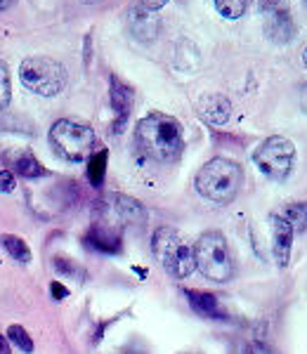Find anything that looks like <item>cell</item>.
<instances>
[{"instance_id":"cell-11","label":"cell","mask_w":307,"mask_h":354,"mask_svg":"<svg viewBox=\"0 0 307 354\" xmlns=\"http://www.w3.org/2000/svg\"><path fill=\"white\" fill-rule=\"evenodd\" d=\"M198 113H201L203 121L210 125H225L230 121L232 104L223 95H208V97H203L201 104H198Z\"/></svg>"},{"instance_id":"cell-10","label":"cell","mask_w":307,"mask_h":354,"mask_svg":"<svg viewBox=\"0 0 307 354\" xmlns=\"http://www.w3.org/2000/svg\"><path fill=\"white\" fill-rule=\"evenodd\" d=\"M111 106H113V111H116L113 130L123 133V128H126V123L130 118V109H133V90L116 76H111Z\"/></svg>"},{"instance_id":"cell-12","label":"cell","mask_w":307,"mask_h":354,"mask_svg":"<svg viewBox=\"0 0 307 354\" xmlns=\"http://www.w3.org/2000/svg\"><path fill=\"white\" fill-rule=\"evenodd\" d=\"M85 243L90 245V248L100 250V253H118L121 250V234L113 232L111 227H104V225H95L93 230L88 232V236H85Z\"/></svg>"},{"instance_id":"cell-25","label":"cell","mask_w":307,"mask_h":354,"mask_svg":"<svg viewBox=\"0 0 307 354\" xmlns=\"http://www.w3.org/2000/svg\"><path fill=\"white\" fill-rule=\"evenodd\" d=\"M50 293H53V298H55V300L69 298V288H64L59 281H53V283H50Z\"/></svg>"},{"instance_id":"cell-18","label":"cell","mask_w":307,"mask_h":354,"mask_svg":"<svg viewBox=\"0 0 307 354\" xmlns=\"http://www.w3.org/2000/svg\"><path fill=\"white\" fill-rule=\"evenodd\" d=\"M106 158H109V151L102 149L97 153H93L88 161V180L93 187H102L104 182V173H106Z\"/></svg>"},{"instance_id":"cell-1","label":"cell","mask_w":307,"mask_h":354,"mask_svg":"<svg viewBox=\"0 0 307 354\" xmlns=\"http://www.w3.org/2000/svg\"><path fill=\"white\" fill-rule=\"evenodd\" d=\"M138 145L145 156L158 163H173L182 156L185 149V135L178 118L154 111L138 123L135 130Z\"/></svg>"},{"instance_id":"cell-5","label":"cell","mask_w":307,"mask_h":354,"mask_svg":"<svg viewBox=\"0 0 307 354\" xmlns=\"http://www.w3.org/2000/svg\"><path fill=\"white\" fill-rule=\"evenodd\" d=\"M151 250L154 258L158 260V265L166 270L173 279H187L194 267V250L185 243V239L180 236L170 227H158L151 236Z\"/></svg>"},{"instance_id":"cell-8","label":"cell","mask_w":307,"mask_h":354,"mask_svg":"<svg viewBox=\"0 0 307 354\" xmlns=\"http://www.w3.org/2000/svg\"><path fill=\"white\" fill-rule=\"evenodd\" d=\"M260 12L265 19V33L275 43H288L295 33V24L288 15V8L283 0H263Z\"/></svg>"},{"instance_id":"cell-24","label":"cell","mask_w":307,"mask_h":354,"mask_svg":"<svg viewBox=\"0 0 307 354\" xmlns=\"http://www.w3.org/2000/svg\"><path fill=\"white\" fill-rule=\"evenodd\" d=\"M15 187H17L15 175L10 173V170H0V192L10 194V192H15Z\"/></svg>"},{"instance_id":"cell-27","label":"cell","mask_w":307,"mask_h":354,"mask_svg":"<svg viewBox=\"0 0 307 354\" xmlns=\"http://www.w3.org/2000/svg\"><path fill=\"white\" fill-rule=\"evenodd\" d=\"M0 354H12V350H10V340L5 338V335H0Z\"/></svg>"},{"instance_id":"cell-7","label":"cell","mask_w":307,"mask_h":354,"mask_svg":"<svg viewBox=\"0 0 307 354\" xmlns=\"http://www.w3.org/2000/svg\"><path fill=\"white\" fill-rule=\"evenodd\" d=\"M253 163L258 165V170L265 177H270V180H275V182H283L288 175H291L293 163H295L293 142L281 135L267 137L263 145L255 149Z\"/></svg>"},{"instance_id":"cell-30","label":"cell","mask_w":307,"mask_h":354,"mask_svg":"<svg viewBox=\"0 0 307 354\" xmlns=\"http://www.w3.org/2000/svg\"><path fill=\"white\" fill-rule=\"evenodd\" d=\"M303 59H305V66H307V48H305V53H303Z\"/></svg>"},{"instance_id":"cell-2","label":"cell","mask_w":307,"mask_h":354,"mask_svg":"<svg viewBox=\"0 0 307 354\" xmlns=\"http://www.w3.org/2000/svg\"><path fill=\"white\" fill-rule=\"evenodd\" d=\"M243 170L236 161L230 158H213L196 173L194 187L203 198L210 203L227 205L234 201V196L241 189Z\"/></svg>"},{"instance_id":"cell-28","label":"cell","mask_w":307,"mask_h":354,"mask_svg":"<svg viewBox=\"0 0 307 354\" xmlns=\"http://www.w3.org/2000/svg\"><path fill=\"white\" fill-rule=\"evenodd\" d=\"M300 102H303V106H305V111H307V83L300 88Z\"/></svg>"},{"instance_id":"cell-29","label":"cell","mask_w":307,"mask_h":354,"mask_svg":"<svg viewBox=\"0 0 307 354\" xmlns=\"http://www.w3.org/2000/svg\"><path fill=\"white\" fill-rule=\"evenodd\" d=\"M15 3H17V0H0V12H3V10H10Z\"/></svg>"},{"instance_id":"cell-26","label":"cell","mask_w":307,"mask_h":354,"mask_svg":"<svg viewBox=\"0 0 307 354\" xmlns=\"http://www.w3.org/2000/svg\"><path fill=\"white\" fill-rule=\"evenodd\" d=\"M166 3H168V0H142V5H145V10H149V12H154V10H161Z\"/></svg>"},{"instance_id":"cell-9","label":"cell","mask_w":307,"mask_h":354,"mask_svg":"<svg viewBox=\"0 0 307 354\" xmlns=\"http://www.w3.org/2000/svg\"><path fill=\"white\" fill-rule=\"evenodd\" d=\"M272 250H275V260L279 267L288 265V258H291V248H293V230L281 215H272Z\"/></svg>"},{"instance_id":"cell-13","label":"cell","mask_w":307,"mask_h":354,"mask_svg":"<svg viewBox=\"0 0 307 354\" xmlns=\"http://www.w3.org/2000/svg\"><path fill=\"white\" fill-rule=\"evenodd\" d=\"M111 205L116 210V215L128 225H142L147 220V210L138 198L126 196V194H113L111 196Z\"/></svg>"},{"instance_id":"cell-6","label":"cell","mask_w":307,"mask_h":354,"mask_svg":"<svg viewBox=\"0 0 307 354\" xmlns=\"http://www.w3.org/2000/svg\"><path fill=\"white\" fill-rule=\"evenodd\" d=\"M19 78L31 93L55 97L66 88V68L53 57H28L19 66Z\"/></svg>"},{"instance_id":"cell-19","label":"cell","mask_w":307,"mask_h":354,"mask_svg":"<svg viewBox=\"0 0 307 354\" xmlns=\"http://www.w3.org/2000/svg\"><path fill=\"white\" fill-rule=\"evenodd\" d=\"M15 168H17V173L21 177H26V180H36V177L48 175V170H45L43 165L38 163V158H33L31 153H24V156L17 158Z\"/></svg>"},{"instance_id":"cell-21","label":"cell","mask_w":307,"mask_h":354,"mask_svg":"<svg viewBox=\"0 0 307 354\" xmlns=\"http://www.w3.org/2000/svg\"><path fill=\"white\" fill-rule=\"evenodd\" d=\"M8 340L19 347L21 352H26V354L33 352V340H31V335L26 333L24 326H17V324H12V326L8 328Z\"/></svg>"},{"instance_id":"cell-14","label":"cell","mask_w":307,"mask_h":354,"mask_svg":"<svg viewBox=\"0 0 307 354\" xmlns=\"http://www.w3.org/2000/svg\"><path fill=\"white\" fill-rule=\"evenodd\" d=\"M185 298L192 305L198 317L206 319H223V310H220V302L213 293H201V290H185Z\"/></svg>"},{"instance_id":"cell-3","label":"cell","mask_w":307,"mask_h":354,"mask_svg":"<svg viewBox=\"0 0 307 354\" xmlns=\"http://www.w3.org/2000/svg\"><path fill=\"white\" fill-rule=\"evenodd\" d=\"M192 250H194V267L210 281L227 283L234 277V260H232L227 239L220 232L201 234Z\"/></svg>"},{"instance_id":"cell-17","label":"cell","mask_w":307,"mask_h":354,"mask_svg":"<svg viewBox=\"0 0 307 354\" xmlns=\"http://www.w3.org/2000/svg\"><path fill=\"white\" fill-rule=\"evenodd\" d=\"M0 241H3L5 250H8L15 260L24 262V265H26V262H31V248L26 245L24 239L15 236V234H3V236H0Z\"/></svg>"},{"instance_id":"cell-16","label":"cell","mask_w":307,"mask_h":354,"mask_svg":"<svg viewBox=\"0 0 307 354\" xmlns=\"http://www.w3.org/2000/svg\"><path fill=\"white\" fill-rule=\"evenodd\" d=\"M277 215H281V218L291 225L293 232H305L307 230V201H295V203L283 205Z\"/></svg>"},{"instance_id":"cell-15","label":"cell","mask_w":307,"mask_h":354,"mask_svg":"<svg viewBox=\"0 0 307 354\" xmlns=\"http://www.w3.org/2000/svg\"><path fill=\"white\" fill-rule=\"evenodd\" d=\"M130 31L142 41H151L158 31V19L149 10H133L130 12Z\"/></svg>"},{"instance_id":"cell-23","label":"cell","mask_w":307,"mask_h":354,"mask_svg":"<svg viewBox=\"0 0 307 354\" xmlns=\"http://www.w3.org/2000/svg\"><path fill=\"white\" fill-rule=\"evenodd\" d=\"M55 270L59 274H64V277H76L78 274V267L66 258H55Z\"/></svg>"},{"instance_id":"cell-20","label":"cell","mask_w":307,"mask_h":354,"mask_svg":"<svg viewBox=\"0 0 307 354\" xmlns=\"http://www.w3.org/2000/svg\"><path fill=\"white\" fill-rule=\"evenodd\" d=\"M218 12L227 17V19H239L243 12H246L248 0H213Z\"/></svg>"},{"instance_id":"cell-22","label":"cell","mask_w":307,"mask_h":354,"mask_svg":"<svg viewBox=\"0 0 307 354\" xmlns=\"http://www.w3.org/2000/svg\"><path fill=\"white\" fill-rule=\"evenodd\" d=\"M10 95H12V90H10V71L8 64L0 62V109H5L10 104Z\"/></svg>"},{"instance_id":"cell-4","label":"cell","mask_w":307,"mask_h":354,"mask_svg":"<svg viewBox=\"0 0 307 354\" xmlns=\"http://www.w3.org/2000/svg\"><path fill=\"white\" fill-rule=\"evenodd\" d=\"M97 137L95 130L85 123L71 121V118H62L50 128V147L59 158L69 163H81L95 153Z\"/></svg>"}]
</instances>
